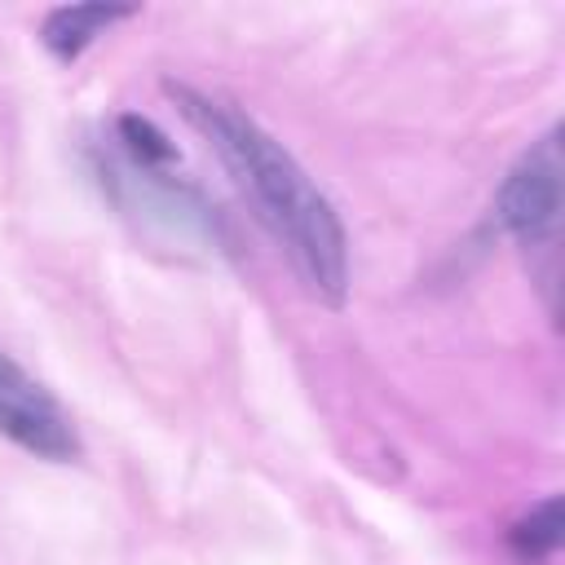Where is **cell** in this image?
<instances>
[{"instance_id":"cell-4","label":"cell","mask_w":565,"mask_h":565,"mask_svg":"<svg viewBox=\"0 0 565 565\" xmlns=\"http://www.w3.org/2000/svg\"><path fill=\"white\" fill-rule=\"evenodd\" d=\"M128 18V9H106V4H71V9H53L44 18V44L57 57H75L93 35H102L110 22Z\"/></svg>"},{"instance_id":"cell-5","label":"cell","mask_w":565,"mask_h":565,"mask_svg":"<svg viewBox=\"0 0 565 565\" xmlns=\"http://www.w3.org/2000/svg\"><path fill=\"white\" fill-rule=\"evenodd\" d=\"M561 543V499H543L539 508H530L516 525H512V547L525 556V561H543L552 556Z\"/></svg>"},{"instance_id":"cell-1","label":"cell","mask_w":565,"mask_h":565,"mask_svg":"<svg viewBox=\"0 0 565 565\" xmlns=\"http://www.w3.org/2000/svg\"><path fill=\"white\" fill-rule=\"evenodd\" d=\"M190 128L216 150L225 172L234 177L238 194L252 203L256 221L278 238V247L291 256L305 287L340 305L349 287V243L344 225L331 207V199L309 181V172L234 102L194 93L185 84H168Z\"/></svg>"},{"instance_id":"cell-2","label":"cell","mask_w":565,"mask_h":565,"mask_svg":"<svg viewBox=\"0 0 565 565\" xmlns=\"http://www.w3.org/2000/svg\"><path fill=\"white\" fill-rule=\"evenodd\" d=\"M494 216L525 247H543L556 238V221H561V141H556V132L534 141L512 163V172L503 177V185L494 194Z\"/></svg>"},{"instance_id":"cell-3","label":"cell","mask_w":565,"mask_h":565,"mask_svg":"<svg viewBox=\"0 0 565 565\" xmlns=\"http://www.w3.org/2000/svg\"><path fill=\"white\" fill-rule=\"evenodd\" d=\"M0 437L53 463L79 455V437L62 402L35 375H26L9 353H0Z\"/></svg>"}]
</instances>
